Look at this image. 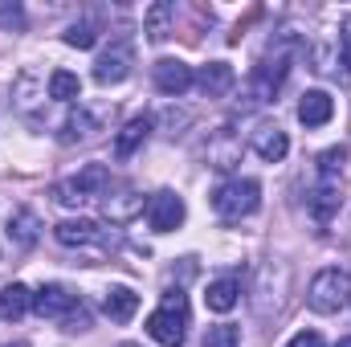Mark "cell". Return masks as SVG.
Wrapping results in <instances>:
<instances>
[{
    "mask_svg": "<svg viewBox=\"0 0 351 347\" xmlns=\"http://www.w3.org/2000/svg\"><path fill=\"white\" fill-rule=\"evenodd\" d=\"M188 319H192V315H188V298H184L180 290H168L164 302L147 315V335L164 347H180L184 335H188Z\"/></svg>",
    "mask_w": 351,
    "mask_h": 347,
    "instance_id": "1",
    "label": "cell"
},
{
    "mask_svg": "<svg viewBox=\"0 0 351 347\" xmlns=\"http://www.w3.org/2000/svg\"><path fill=\"white\" fill-rule=\"evenodd\" d=\"M306 302H311L315 315H339L351 302V274L339 270V265L319 270L315 282H311V290H306Z\"/></svg>",
    "mask_w": 351,
    "mask_h": 347,
    "instance_id": "2",
    "label": "cell"
},
{
    "mask_svg": "<svg viewBox=\"0 0 351 347\" xmlns=\"http://www.w3.org/2000/svg\"><path fill=\"white\" fill-rule=\"evenodd\" d=\"M258 204H262V184L250 180V176L225 180V184L213 192V208H217V217H225V221H241V217L258 213Z\"/></svg>",
    "mask_w": 351,
    "mask_h": 347,
    "instance_id": "3",
    "label": "cell"
},
{
    "mask_svg": "<svg viewBox=\"0 0 351 347\" xmlns=\"http://www.w3.org/2000/svg\"><path fill=\"white\" fill-rule=\"evenodd\" d=\"M33 311H37L41 319H66L74 331L86 327V311H82L78 294L66 290V286H41V290L33 294Z\"/></svg>",
    "mask_w": 351,
    "mask_h": 347,
    "instance_id": "4",
    "label": "cell"
},
{
    "mask_svg": "<svg viewBox=\"0 0 351 347\" xmlns=\"http://www.w3.org/2000/svg\"><path fill=\"white\" fill-rule=\"evenodd\" d=\"M106 188H110V168L106 164H86L74 180L53 188V200L58 204H82V200H94V196H106Z\"/></svg>",
    "mask_w": 351,
    "mask_h": 347,
    "instance_id": "5",
    "label": "cell"
},
{
    "mask_svg": "<svg viewBox=\"0 0 351 347\" xmlns=\"http://www.w3.org/2000/svg\"><path fill=\"white\" fill-rule=\"evenodd\" d=\"M286 70H290V49L286 45H269V53H265L262 62H258V70H254V98L258 102H269L278 86L286 82Z\"/></svg>",
    "mask_w": 351,
    "mask_h": 347,
    "instance_id": "6",
    "label": "cell"
},
{
    "mask_svg": "<svg viewBox=\"0 0 351 347\" xmlns=\"http://www.w3.org/2000/svg\"><path fill=\"white\" fill-rule=\"evenodd\" d=\"M131 66H135L131 41H114V45L94 62V82H98V86H119L123 78H131Z\"/></svg>",
    "mask_w": 351,
    "mask_h": 347,
    "instance_id": "7",
    "label": "cell"
},
{
    "mask_svg": "<svg viewBox=\"0 0 351 347\" xmlns=\"http://www.w3.org/2000/svg\"><path fill=\"white\" fill-rule=\"evenodd\" d=\"M184 200L176 196L172 188H160L152 200H147V225L156 229V233H172V229H180L184 225Z\"/></svg>",
    "mask_w": 351,
    "mask_h": 347,
    "instance_id": "8",
    "label": "cell"
},
{
    "mask_svg": "<svg viewBox=\"0 0 351 347\" xmlns=\"http://www.w3.org/2000/svg\"><path fill=\"white\" fill-rule=\"evenodd\" d=\"M152 78H156V90H160V94H172V98H180L184 90L196 82L192 66L180 62V58H160V62L152 66Z\"/></svg>",
    "mask_w": 351,
    "mask_h": 347,
    "instance_id": "9",
    "label": "cell"
},
{
    "mask_svg": "<svg viewBox=\"0 0 351 347\" xmlns=\"http://www.w3.org/2000/svg\"><path fill=\"white\" fill-rule=\"evenodd\" d=\"M339 176H319V184L311 188V196H306V208H311V217L319 221V225H327L335 213H339Z\"/></svg>",
    "mask_w": 351,
    "mask_h": 347,
    "instance_id": "10",
    "label": "cell"
},
{
    "mask_svg": "<svg viewBox=\"0 0 351 347\" xmlns=\"http://www.w3.org/2000/svg\"><path fill=\"white\" fill-rule=\"evenodd\" d=\"M37 237H41L37 213L33 208H12V217H8V246H12V254H29L37 246Z\"/></svg>",
    "mask_w": 351,
    "mask_h": 347,
    "instance_id": "11",
    "label": "cell"
},
{
    "mask_svg": "<svg viewBox=\"0 0 351 347\" xmlns=\"http://www.w3.org/2000/svg\"><path fill=\"white\" fill-rule=\"evenodd\" d=\"M53 237L62 241V246H70V250H86V246H106V229L98 225V221H62L58 229H53Z\"/></svg>",
    "mask_w": 351,
    "mask_h": 347,
    "instance_id": "12",
    "label": "cell"
},
{
    "mask_svg": "<svg viewBox=\"0 0 351 347\" xmlns=\"http://www.w3.org/2000/svg\"><path fill=\"white\" fill-rule=\"evenodd\" d=\"M331 115H335V98L327 90H306L298 98V123L302 127H323V123H331Z\"/></svg>",
    "mask_w": 351,
    "mask_h": 347,
    "instance_id": "13",
    "label": "cell"
},
{
    "mask_svg": "<svg viewBox=\"0 0 351 347\" xmlns=\"http://www.w3.org/2000/svg\"><path fill=\"white\" fill-rule=\"evenodd\" d=\"M237 82V74H233V66L229 62H208V66H200V74H196V86L204 90V98H225L229 90Z\"/></svg>",
    "mask_w": 351,
    "mask_h": 347,
    "instance_id": "14",
    "label": "cell"
},
{
    "mask_svg": "<svg viewBox=\"0 0 351 347\" xmlns=\"http://www.w3.org/2000/svg\"><path fill=\"white\" fill-rule=\"evenodd\" d=\"M102 311H106V319H114V323H131L135 311H139V294H135L131 286H110L106 298H102Z\"/></svg>",
    "mask_w": 351,
    "mask_h": 347,
    "instance_id": "15",
    "label": "cell"
},
{
    "mask_svg": "<svg viewBox=\"0 0 351 347\" xmlns=\"http://www.w3.org/2000/svg\"><path fill=\"white\" fill-rule=\"evenodd\" d=\"M147 135H152V119H147V115L131 119V123L119 131V139H114V156H119V160H131V156L147 143Z\"/></svg>",
    "mask_w": 351,
    "mask_h": 347,
    "instance_id": "16",
    "label": "cell"
},
{
    "mask_svg": "<svg viewBox=\"0 0 351 347\" xmlns=\"http://www.w3.org/2000/svg\"><path fill=\"white\" fill-rule=\"evenodd\" d=\"M176 4L172 0H160V4H152L147 8V16H143V29H147V37L152 41H168L176 29Z\"/></svg>",
    "mask_w": 351,
    "mask_h": 347,
    "instance_id": "17",
    "label": "cell"
},
{
    "mask_svg": "<svg viewBox=\"0 0 351 347\" xmlns=\"http://www.w3.org/2000/svg\"><path fill=\"white\" fill-rule=\"evenodd\" d=\"M254 152L262 156L265 164H282L286 152H290V139H286V131H278V127H262V131L254 135Z\"/></svg>",
    "mask_w": 351,
    "mask_h": 347,
    "instance_id": "18",
    "label": "cell"
},
{
    "mask_svg": "<svg viewBox=\"0 0 351 347\" xmlns=\"http://www.w3.org/2000/svg\"><path fill=\"white\" fill-rule=\"evenodd\" d=\"M237 298H241V282H237V278H217V282H208V294H204L208 311L225 315V311L237 307Z\"/></svg>",
    "mask_w": 351,
    "mask_h": 347,
    "instance_id": "19",
    "label": "cell"
},
{
    "mask_svg": "<svg viewBox=\"0 0 351 347\" xmlns=\"http://www.w3.org/2000/svg\"><path fill=\"white\" fill-rule=\"evenodd\" d=\"M25 311H33V290L21 282L0 286V319H21Z\"/></svg>",
    "mask_w": 351,
    "mask_h": 347,
    "instance_id": "20",
    "label": "cell"
},
{
    "mask_svg": "<svg viewBox=\"0 0 351 347\" xmlns=\"http://www.w3.org/2000/svg\"><path fill=\"white\" fill-rule=\"evenodd\" d=\"M78 94H82L78 74H70V70H53V74H49V98H53V102H74Z\"/></svg>",
    "mask_w": 351,
    "mask_h": 347,
    "instance_id": "21",
    "label": "cell"
},
{
    "mask_svg": "<svg viewBox=\"0 0 351 347\" xmlns=\"http://www.w3.org/2000/svg\"><path fill=\"white\" fill-rule=\"evenodd\" d=\"M139 208H143V196H135L131 188L119 192V196H106V217H110V221H131Z\"/></svg>",
    "mask_w": 351,
    "mask_h": 347,
    "instance_id": "22",
    "label": "cell"
},
{
    "mask_svg": "<svg viewBox=\"0 0 351 347\" xmlns=\"http://www.w3.org/2000/svg\"><path fill=\"white\" fill-rule=\"evenodd\" d=\"M62 41L74 45V49H90V45L98 41V25H94V21H74V25L62 33Z\"/></svg>",
    "mask_w": 351,
    "mask_h": 347,
    "instance_id": "23",
    "label": "cell"
},
{
    "mask_svg": "<svg viewBox=\"0 0 351 347\" xmlns=\"http://www.w3.org/2000/svg\"><path fill=\"white\" fill-rule=\"evenodd\" d=\"M90 135H94V119H90L86 110H78V115L66 119V131H62L66 143H74V139H90Z\"/></svg>",
    "mask_w": 351,
    "mask_h": 347,
    "instance_id": "24",
    "label": "cell"
},
{
    "mask_svg": "<svg viewBox=\"0 0 351 347\" xmlns=\"http://www.w3.org/2000/svg\"><path fill=\"white\" fill-rule=\"evenodd\" d=\"M343 160H348V147H327L319 156V176H339L343 172Z\"/></svg>",
    "mask_w": 351,
    "mask_h": 347,
    "instance_id": "25",
    "label": "cell"
},
{
    "mask_svg": "<svg viewBox=\"0 0 351 347\" xmlns=\"http://www.w3.org/2000/svg\"><path fill=\"white\" fill-rule=\"evenodd\" d=\"M204 347H237V327H229V323H221V327H208Z\"/></svg>",
    "mask_w": 351,
    "mask_h": 347,
    "instance_id": "26",
    "label": "cell"
},
{
    "mask_svg": "<svg viewBox=\"0 0 351 347\" xmlns=\"http://www.w3.org/2000/svg\"><path fill=\"white\" fill-rule=\"evenodd\" d=\"M0 25H4V29H21V25H25V8H21L16 0H12V4L0 0Z\"/></svg>",
    "mask_w": 351,
    "mask_h": 347,
    "instance_id": "27",
    "label": "cell"
},
{
    "mask_svg": "<svg viewBox=\"0 0 351 347\" xmlns=\"http://www.w3.org/2000/svg\"><path fill=\"white\" fill-rule=\"evenodd\" d=\"M339 58H343V66H348V74H351V16L339 21Z\"/></svg>",
    "mask_w": 351,
    "mask_h": 347,
    "instance_id": "28",
    "label": "cell"
},
{
    "mask_svg": "<svg viewBox=\"0 0 351 347\" xmlns=\"http://www.w3.org/2000/svg\"><path fill=\"white\" fill-rule=\"evenodd\" d=\"M286 347H327V344H323V335H319V331H298Z\"/></svg>",
    "mask_w": 351,
    "mask_h": 347,
    "instance_id": "29",
    "label": "cell"
},
{
    "mask_svg": "<svg viewBox=\"0 0 351 347\" xmlns=\"http://www.w3.org/2000/svg\"><path fill=\"white\" fill-rule=\"evenodd\" d=\"M335 347H351V335H343V339H339V344H335Z\"/></svg>",
    "mask_w": 351,
    "mask_h": 347,
    "instance_id": "30",
    "label": "cell"
},
{
    "mask_svg": "<svg viewBox=\"0 0 351 347\" xmlns=\"http://www.w3.org/2000/svg\"><path fill=\"white\" fill-rule=\"evenodd\" d=\"M8 347H29V344H8Z\"/></svg>",
    "mask_w": 351,
    "mask_h": 347,
    "instance_id": "31",
    "label": "cell"
},
{
    "mask_svg": "<svg viewBox=\"0 0 351 347\" xmlns=\"http://www.w3.org/2000/svg\"><path fill=\"white\" fill-rule=\"evenodd\" d=\"M123 347H135V344H123Z\"/></svg>",
    "mask_w": 351,
    "mask_h": 347,
    "instance_id": "32",
    "label": "cell"
}]
</instances>
